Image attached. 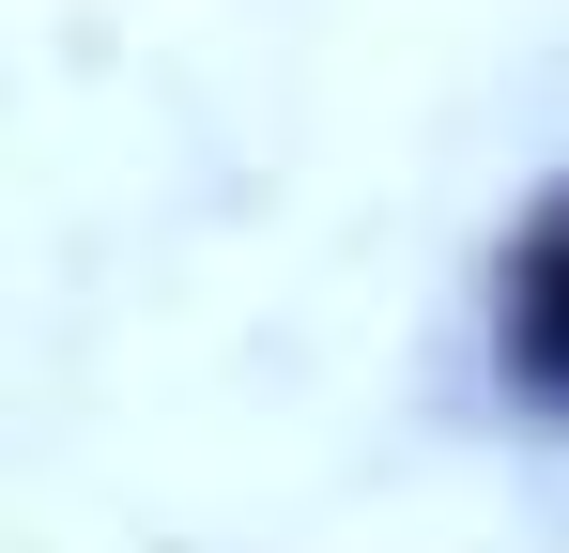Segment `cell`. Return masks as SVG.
I'll list each match as a JSON object with an SVG mask.
<instances>
[{
	"mask_svg": "<svg viewBox=\"0 0 569 553\" xmlns=\"http://www.w3.org/2000/svg\"><path fill=\"white\" fill-rule=\"evenodd\" d=\"M477 354H492V400L523 431H569V170L492 231V276H477Z\"/></svg>",
	"mask_w": 569,
	"mask_h": 553,
	"instance_id": "obj_1",
	"label": "cell"
}]
</instances>
